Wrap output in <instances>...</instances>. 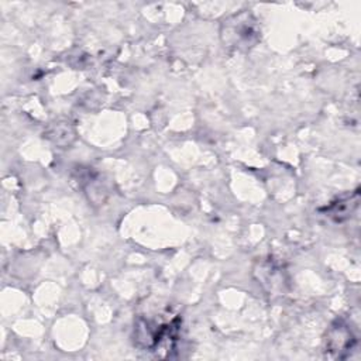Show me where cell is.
Masks as SVG:
<instances>
[{"mask_svg":"<svg viewBox=\"0 0 361 361\" xmlns=\"http://www.w3.org/2000/svg\"><path fill=\"white\" fill-rule=\"evenodd\" d=\"M355 344V338L350 330V327L341 322H337L327 331L326 338V351L330 353L331 357L343 358L344 353L350 351Z\"/></svg>","mask_w":361,"mask_h":361,"instance_id":"cell-2","label":"cell"},{"mask_svg":"<svg viewBox=\"0 0 361 361\" xmlns=\"http://www.w3.org/2000/svg\"><path fill=\"white\" fill-rule=\"evenodd\" d=\"M257 21L251 14L241 13L224 21L221 37L227 47L250 48L258 41Z\"/></svg>","mask_w":361,"mask_h":361,"instance_id":"cell-1","label":"cell"}]
</instances>
